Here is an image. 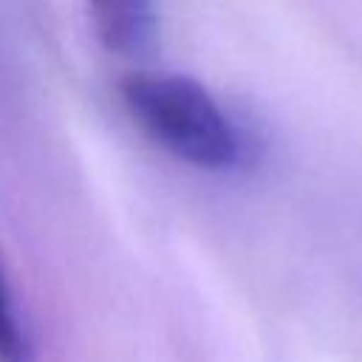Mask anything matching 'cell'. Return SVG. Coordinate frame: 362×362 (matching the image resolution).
<instances>
[{"label":"cell","instance_id":"1","mask_svg":"<svg viewBox=\"0 0 362 362\" xmlns=\"http://www.w3.org/2000/svg\"><path fill=\"white\" fill-rule=\"evenodd\" d=\"M119 90L136 124L175 158L218 173L243 161L238 124L201 82L181 74L139 71L124 76Z\"/></svg>","mask_w":362,"mask_h":362},{"label":"cell","instance_id":"2","mask_svg":"<svg viewBox=\"0 0 362 362\" xmlns=\"http://www.w3.org/2000/svg\"><path fill=\"white\" fill-rule=\"evenodd\" d=\"M96 37L122 57H141L156 42V0H88Z\"/></svg>","mask_w":362,"mask_h":362},{"label":"cell","instance_id":"3","mask_svg":"<svg viewBox=\"0 0 362 362\" xmlns=\"http://www.w3.org/2000/svg\"><path fill=\"white\" fill-rule=\"evenodd\" d=\"M0 362H34L31 339L17 314L3 269H0Z\"/></svg>","mask_w":362,"mask_h":362}]
</instances>
